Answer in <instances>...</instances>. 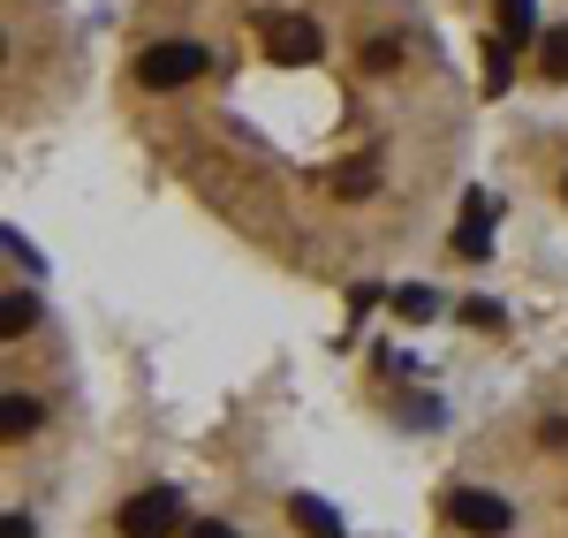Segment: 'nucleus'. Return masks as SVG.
Segmentation results:
<instances>
[{
	"label": "nucleus",
	"instance_id": "obj_1",
	"mask_svg": "<svg viewBox=\"0 0 568 538\" xmlns=\"http://www.w3.org/2000/svg\"><path fill=\"white\" fill-rule=\"evenodd\" d=\"M197 77L160 106L190 190L296 266L417 235L463 144V91L409 0H160Z\"/></svg>",
	"mask_w": 568,
	"mask_h": 538
},
{
	"label": "nucleus",
	"instance_id": "obj_2",
	"mask_svg": "<svg viewBox=\"0 0 568 538\" xmlns=\"http://www.w3.org/2000/svg\"><path fill=\"white\" fill-rule=\"evenodd\" d=\"M439 508H447L455 531H470V538H516V500L493 494V486H455Z\"/></svg>",
	"mask_w": 568,
	"mask_h": 538
},
{
	"label": "nucleus",
	"instance_id": "obj_3",
	"mask_svg": "<svg viewBox=\"0 0 568 538\" xmlns=\"http://www.w3.org/2000/svg\"><path fill=\"white\" fill-rule=\"evenodd\" d=\"M175 516H182L175 486H144L136 500H122V538H168Z\"/></svg>",
	"mask_w": 568,
	"mask_h": 538
},
{
	"label": "nucleus",
	"instance_id": "obj_4",
	"mask_svg": "<svg viewBox=\"0 0 568 538\" xmlns=\"http://www.w3.org/2000/svg\"><path fill=\"white\" fill-rule=\"evenodd\" d=\"M485 235H493V205L470 190V197H463V227H455V251H463V258H485V251H493Z\"/></svg>",
	"mask_w": 568,
	"mask_h": 538
},
{
	"label": "nucleus",
	"instance_id": "obj_5",
	"mask_svg": "<svg viewBox=\"0 0 568 538\" xmlns=\"http://www.w3.org/2000/svg\"><path fill=\"white\" fill-rule=\"evenodd\" d=\"M288 524H296L304 538H342V516H334L326 500H311V494H296V500H288Z\"/></svg>",
	"mask_w": 568,
	"mask_h": 538
},
{
	"label": "nucleus",
	"instance_id": "obj_6",
	"mask_svg": "<svg viewBox=\"0 0 568 538\" xmlns=\"http://www.w3.org/2000/svg\"><path fill=\"white\" fill-rule=\"evenodd\" d=\"M500 31H508V39L524 45L530 31H538V8H530V0H500Z\"/></svg>",
	"mask_w": 568,
	"mask_h": 538
},
{
	"label": "nucleus",
	"instance_id": "obj_7",
	"mask_svg": "<svg viewBox=\"0 0 568 538\" xmlns=\"http://www.w3.org/2000/svg\"><path fill=\"white\" fill-rule=\"evenodd\" d=\"M538 53H546V77H568V31H546Z\"/></svg>",
	"mask_w": 568,
	"mask_h": 538
},
{
	"label": "nucleus",
	"instance_id": "obj_8",
	"mask_svg": "<svg viewBox=\"0 0 568 538\" xmlns=\"http://www.w3.org/2000/svg\"><path fill=\"white\" fill-rule=\"evenodd\" d=\"M0 417H8V440H23V433L39 425V409L23 403V395H8V409H0Z\"/></svg>",
	"mask_w": 568,
	"mask_h": 538
},
{
	"label": "nucleus",
	"instance_id": "obj_9",
	"mask_svg": "<svg viewBox=\"0 0 568 538\" xmlns=\"http://www.w3.org/2000/svg\"><path fill=\"white\" fill-rule=\"evenodd\" d=\"M31 312H39V304H31V296H8V312H0V334H8V342H16V334H23V326H31Z\"/></svg>",
	"mask_w": 568,
	"mask_h": 538
},
{
	"label": "nucleus",
	"instance_id": "obj_10",
	"mask_svg": "<svg viewBox=\"0 0 568 538\" xmlns=\"http://www.w3.org/2000/svg\"><path fill=\"white\" fill-rule=\"evenodd\" d=\"M508 84V45H485V91Z\"/></svg>",
	"mask_w": 568,
	"mask_h": 538
},
{
	"label": "nucleus",
	"instance_id": "obj_11",
	"mask_svg": "<svg viewBox=\"0 0 568 538\" xmlns=\"http://www.w3.org/2000/svg\"><path fill=\"white\" fill-rule=\"evenodd\" d=\"M402 312H409V318H433V288H402Z\"/></svg>",
	"mask_w": 568,
	"mask_h": 538
},
{
	"label": "nucleus",
	"instance_id": "obj_12",
	"mask_svg": "<svg viewBox=\"0 0 568 538\" xmlns=\"http://www.w3.org/2000/svg\"><path fill=\"white\" fill-rule=\"evenodd\" d=\"M190 538H235V531H227V524H197Z\"/></svg>",
	"mask_w": 568,
	"mask_h": 538
}]
</instances>
